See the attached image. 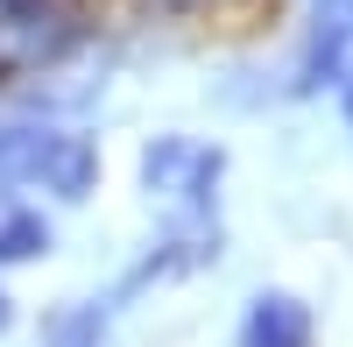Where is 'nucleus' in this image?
Wrapping results in <instances>:
<instances>
[{"instance_id":"obj_7","label":"nucleus","mask_w":353,"mask_h":347,"mask_svg":"<svg viewBox=\"0 0 353 347\" xmlns=\"http://www.w3.org/2000/svg\"><path fill=\"white\" fill-rule=\"evenodd\" d=\"M339 113H346V128H353V71L339 78Z\"/></svg>"},{"instance_id":"obj_6","label":"nucleus","mask_w":353,"mask_h":347,"mask_svg":"<svg viewBox=\"0 0 353 347\" xmlns=\"http://www.w3.org/2000/svg\"><path fill=\"white\" fill-rule=\"evenodd\" d=\"M149 8H163V15H226L241 0H149Z\"/></svg>"},{"instance_id":"obj_4","label":"nucleus","mask_w":353,"mask_h":347,"mask_svg":"<svg viewBox=\"0 0 353 347\" xmlns=\"http://www.w3.org/2000/svg\"><path fill=\"white\" fill-rule=\"evenodd\" d=\"M241 347H311V312H304L297 298H283V291L254 298V312H248V333H241Z\"/></svg>"},{"instance_id":"obj_5","label":"nucleus","mask_w":353,"mask_h":347,"mask_svg":"<svg viewBox=\"0 0 353 347\" xmlns=\"http://www.w3.org/2000/svg\"><path fill=\"white\" fill-rule=\"evenodd\" d=\"M36 248H50L43 213H28V206H0V263H21V255H36Z\"/></svg>"},{"instance_id":"obj_2","label":"nucleus","mask_w":353,"mask_h":347,"mask_svg":"<svg viewBox=\"0 0 353 347\" xmlns=\"http://www.w3.org/2000/svg\"><path fill=\"white\" fill-rule=\"evenodd\" d=\"M85 36L78 0H0V64H57L71 43Z\"/></svg>"},{"instance_id":"obj_3","label":"nucleus","mask_w":353,"mask_h":347,"mask_svg":"<svg viewBox=\"0 0 353 347\" xmlns=\"http://www.w3.org/2000/svg\"><path fill=\"white\" fill-rule=\"evenodd\" d=\"M141 178H149V191L163 198H191V206H205V191L219 185V149H198V142H156L149 156H141Z\"/></svg>"},{"instance_id":"obj_8","label":"nucleus","mask_w":353,"mask_h":347,"mask_svg":"<svg viewBox=\"0 0 353 347\" xmlns=\"http://www.w3.org/2000/svg\"><path fill=\"white\" fill-rule=\"evenodd\" d=\"M0 326H8V298H0Z\"/></svg>"},{"instance_id":"obj_1","label":"nucleus","mask_w":353,"mask_h":347,"mask_svg":"<svg viewBox=\"0 0 353 347\" xmlns=\"http://www.w3.org/2000/svg\"><path fill=\"white\" fill-rule=\"evenodd\" d=\"M99 178V149L71 128H36V121H0V185L14 191H50V198H85Z\"/></svg>"}]
</instances>
